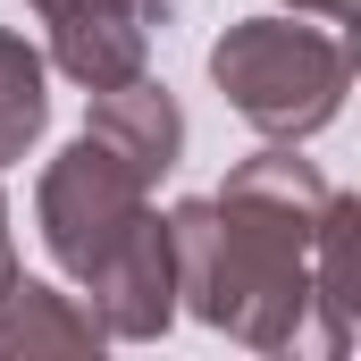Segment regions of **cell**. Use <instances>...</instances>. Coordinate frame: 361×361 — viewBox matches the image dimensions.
<instances>
[{"label":"cell","instance_id":"cell-4","mask_svg":"<svg viewBox=\"0 0 361 361\" xmlns=\"http://www.w3.org/2000/svg\"><path fill=\"white\" fill-rule=\"evenodd\" d=\"M85 311L101 319V336H160L169 319H177V252H169V219L160 210H143L126 235H118V252L85 277Z\"/></svg>","mask_w":361,"mask_h":361},{"label":"cell","instance_id":"cell-9","mask_svg":"<svg viewBox=\"0 0 361 361\" xmlns=\"http://www.w3.org/2000/svg\"><path fill=\"white\" fill-rule=\"evenodd\" d=\"M42 25H76V17H109V8H152V0H34Z\"/></svg>","mask_w":361,"mask_h":361},{"label":"cell","instance_id":"cell-11","mask_svg":"<svg viewBox=\"0 0 361 361\" xmlns=\"http://www.w3.org/2000/svg\"><path fill=\"white\" fill-rule=\"evenodd\" d=\"M0 269H17V252H8V202H0Z\"/></svg>","mask_w":361,"mask_h":361},{"label":"cell","instance_id":"cell-2","mask_svg":"<svg viewBox=\"0 0 361 361\" xmlns=\"http://www.w3.org/2000/svg\"><path fill=\"white\" fill-rule=\"evenodd\" d=\"M210 85L269 143H302L345 109L353 51L336 34H319V25H294V17H244V25H227L210 42Z\"/></svg>","mask_w":361,"mask_h":361},{"label":"cell","instance_id":"cell-8","mask_svg":"<svg viewBox=\"0 0 361 361\" xmlns=\"http://www.w3.org/2000/svg\"><path fill=\"white\" fill-rule=\"evenodd\" d=\"M42 51L25 42V34H8L0 25V169L8 160H25V143L51 126V92H42Z\"/></svg>","mask_w":361,"mask_h":361},{"label":"cell","instance_id":"cell-7","mask_svg":"<svg viewBox=\"0 0 361 361\" xmlns=\"http://www.w3.org/2000/svg\"><path fill=\"white\" fill-rule=\"evenodd\" d=\"M311 302H319V345L345 353L353 345V311H361V202L328 193L319 235H311Z\"/></svg>","mask_w":361,"mask_h":361},{"label":"cell","instance_id":"cell-3","mask_svg":"<svg viewBox=\"0 0 361 361\" xmlns=\"http://www.w3.org/2000/svg\"><path fill=\"white\" fill-rule=\"evenodd\" d=\"M152 210V177H135L101 135L85 143H68L51 169H42V193H34V219H42V244H51V261L85 286L109 252H118V235L135 227Z\"/></svg>","mask_w":361,"mask_h":361},{"label":"cell","instance_id":"cell-6","mask_svg":"<svg viewBox=\"0 0 361 361\" xmlns=\"http://www.w3.org/2000/svg\"><path fill=\"white\" fill-rule=\"evenodd\" d=\"M51 353H101V319L42 277L0 269V361H51Z\"/></svg>","mask_w":361,"mask_h":361},{"label":"cell","instance_id":"cell-1","mask_svg":"<svg viewBox=\"0 0 361 361\" xmlns=\"http://www.w3.org/2000/svg\"><path fill=\"white\" fill-rule=\"evenodd\" d=\"M336 185L294 152L235 160L219 193H193L169 210L177 294H193V319L227 328L252 353H286L311 311V235Z\"/></svg>","mask_w":361,"mask_h":361},{"label":"cell","instance_id":"cell-10","mask_svg":"<svg viewBox=\"0 0 361 361\" xmlns=\"http://www.w3.org/2000/svg\"><path fill=\"white\" fill-rule=\"evenodd\" d=\"M294 8H311V17H336V25H345V17H353L361 0H294Z\"/></svg>","mask_w":361,"mask_h":361},{"label":"cell","instance_id":"cell-5","mask_svg":"<svg viewBox=\"0 0 361 361\" xmlns=\"http://www.w3.org/2000/svg\"><path fill=\"white\" fill-rule=\"evenodd\" d=\"M135 177H169L185 152V109L169 101V85H152V76H126V85H101L92 92V126Z\"/></svg>","mask_w":361,"mask_h":361}]
</instances>
